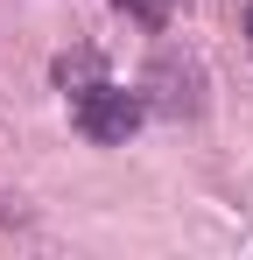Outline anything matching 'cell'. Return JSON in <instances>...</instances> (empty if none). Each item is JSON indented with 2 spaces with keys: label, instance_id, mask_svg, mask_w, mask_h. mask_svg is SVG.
Instances as JSON below:
<instances>
[{
  "label": "cell",
  "instance_id": "2",
  "mask_svg": "<svg viewBox=\"0 0 253 260\" xmlns=\"http://www.w3.org/2000/svg\"><path fill=\"white\" fill-rule=\"evenodd\" d=\"M141 99H148V113H162V120H197V113H204V71H197L190 56H176V49H155V63H148V78H141Z\"/></svg>",
  "mask_w": 253,
  "mask_h": 260
},
{
  "label": "cell",
  "instance_id": "1",
  "mask_svg": "<svg viewBox=\"0 0 253 260\" xmlns=\"http://www.w3.org/2000/svg\"><path fill=\"white\" fill-rule=\"evenodd\" d=\"M148 120V99L126 85H106V78H84L78 99H71V127L99 148H126V134Z\"/></svg>",
  "mask_w": 253,
  "mask_h": 260
},
{
  "label": "cell",
  "instance_id": "3",
  "mask_svg": "<svg viewBox=\"0 0 253 260\" xmlns=\"http://www.w3.org/2000/svg\"><path fill=\"white\" fill-rule=\"evenodd\" d=\"M113 7H120V14H134L141 28H155V36H162L169 14H176V0H113Z\"/></svg>",
  "mask_w": 253,
  "mask_h": 260
},
{
  "label": "cell",
  "instance_id": "4",
  "mask_svg": "<svg viewBox=\"0 0 253 260\" xmlns=\"http://www.w3.org/2000/svg\"><path fill=\"white\" fill-rule=\"evenodd\" d=\"M239 28H246V49H253V0H246V21H239Z\"/></svg>",
  "mask_w": 253,
  "mask_h": 260
}]
</instances>
